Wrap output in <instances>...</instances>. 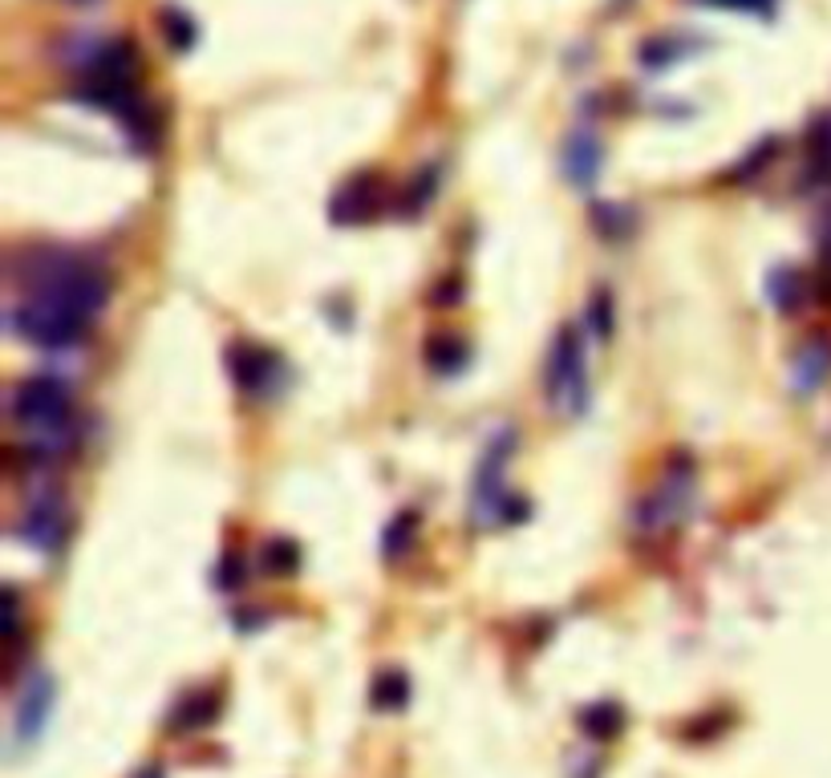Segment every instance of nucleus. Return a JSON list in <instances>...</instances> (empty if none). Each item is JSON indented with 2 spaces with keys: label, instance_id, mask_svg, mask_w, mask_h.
Here are the masks:
<instances>
[{
  "label": "nucleus",
  "instance_id": "obj_1",
  "mask_svg": "<svg viewBox=\"0 0 831 778\" xmlns=\"http://www.w3.org/2000/svg\"><path fill=\"white\" fill-rule=\"evenodd\" d=\"M13 329L41 349H74L110 305V272L82 251H29L21 268Z\"/></svg>",
  "mask_w": 831,
  "mask_h": 778
},
{
  "label": "nucleus",
  "instance_id": "obj_2",
  "mask_svg": "<svg viewBox=\"0 0 831 778\" xmlns=\"http://www.w3.org/2000/svg\"><path fill=\"white\" fill-rule=\"evenodd\" d=\"M544 394L565 418H580L588 410V353L580 329L565 324L548 349L544 361Z\"/></svg>",
  "mask_w": 831,
  "mask_h": 778
},
{
  "label": "nucleus",
  "instance_id": "obj_3",
  "mask_svg": "<svg viewBox=\"0 0 831 778\" xmlns=\"http://www.w3.org/2000/svg\"><path fill=\"white\" fill-rule=\"evenodd\" d=\"M511 442H516V434L504 430V434L491 439L487 450H483L475 486H471V515H475L479 528L511 523V519H520L523 515V503L511 499V495H507V483H504V467H507V458H511Z\"/></svg>",
  "mask_w": 831,
  "mask_h": 778
},
{
  "label": "nucleus",
  "instance_id": "obj_4",
  "mask_svg": "<svg viewBox=\"0 0 831 778\" xmlns=\"http://www.w3.org/2000/svg\"><path fill=\"white\" fill-rule=\"evenodd\" d=\"M16 427L33 430V434H58L61 427L74 422V390L61 378H29L21 382L9 397Z\"/></svg>",
  "mask_w": 831,
  "mask_h": 778
},
{
  "label": "nucleus",
  "instance_id": "obj_5",
  "mask_svg": "<svg viewBox=\"0 0 831 778\" xmlns=\"http://www.w3.org/2000/svg\"><path fill=\"white\" fill-rule=\"evenodd\" d=\"M690 499H694V474H690V462L673 458V467L661 474L657 491L645 499L641 507V528L649 531H669L678 528L690 511Z\"/></svg>",
  "mask_w": 831,
  "mask_h": 778
},
{
  "label": "nucleus",
  "instance_id": "obj_6",
  "mask_svg": "<svg viewBox=\"0 0 831 778\" xmlns=\"http://www.w3.org/2000/svg\"><path fill=\"white\" fill-rule=\"evenodd\" d=\"M227 369H232L239 390L252 397L272 394L276 382L284 378L281 357L272 349H264V345H232V349H227Z\"/></svg>",
  "mask_w": 831,
  "mask_h": 778
},
{
  "label": "nucleus",
  "instance_id": "obj_7",
  "mask_svg": "<svg viewBox=\"0 0 831 778\" xmlns=\"http://www.w3.org/2000/svg\"><path fill=\"white\" fill-rule=\"evenodd\" d=\"M16 531H21V540L29 547H37V552L61 547V540H65V503H61L58 495H33V499L25 503V511H21Z\"/></svg>",
  "mask_w": 831,
  "mask_h": 778
},
{
  "label": "nucleus",
  "instance_id": "obj_8",
  "mask_svg": "<svg viewBox=\"0 0 831 778\" xmlns=\"http://www.w3.org/2000/svg\"><path fill=\"white\" fill-rule=\"evenodd\" d=\"M49 709H53V681L45 674H33L16 697V742H33L41 734Z\"/></svg>",
  "mask_w": 831,
  "mask_h": 778
},
{
  "label": "nucleus",
  "instance_id": "obj_9",
  "mask_svg": "<svg viewBox=\"0 0 831 778\" xmlns=\"http://www.w3.org/2000/svg\"><path fill=\"white\" fill-rule=\"evenodd\" d=\"M377 207H382V178L373 175V171H365V175L349 178L342 192H337V199H333V220L361 223V220H370Z\"/></svg>",
  "mask_w": 831,
  "mask_h": 778
},
{
  "label": "nucleus",
  "instance_id": "obj_10",
  "mask_svg": "<svg viewBox=\"0 0 831 778\" xmlns=\"http://www.w3.org/2000/svg\"><path fill=\"white\" fill-rule=\"evenodd\" d=\"M565 175L572 178V187L588 192L600 175V138L588 126L572 131V138L565 143Z\"/></svg>",
  "mask_w": 831,
  "mask_h": 778
},
{
  "label": "nucleus",
  "instance_id": "obj_11",
  "mask_svg": "<svg viewBox=\"0 0 831 778\" xmlns=\"http://www.w3.org/2000/svg\"><path fill=\"white\" fill-rule=\"evenodd\" d=\"M215 718H220V697L211 690H199L178 705L171 726H175V730H203V726H211Z\"/></svg>",
  "mask_w": 831,
  "mask_h": 778
},
{
  "label": "nucleus",
  "instance_id": "obj_12",
  "mask_svg": "<svg viewBox=\"0 0 831 778\" xmlns=\"http://www.w3.org/2000/svg\"><path fill=\"white\" fill-rule=\"evenodd\" d=\"M426 366L434 373H459L467 366V349H462L459 337H450V333H438V337L426 341Z\"/></svg>",
  "mask_w": 831,
  "mask_h": 778
},
{
  "label": "nucleus",
  "instance_id": "obj_13",
  "mask_svg": "<svg viewBox=\"0 0 831 778\" xmlns=\"http://www.w3.org/2000/svg\"><path fill=\"white\" fill-rule=\"evenodd\" d=\"M621 721H624L621 705H612V702H596L580 714V726H584L593 738H600V742H609V738L621 734Z\"/></svg>",
  "mask_w": 831,
  "mask_h": 778
},
{
  "label": "nucleus",
  "instance_id": "obj_14",
  "mask_svg": "<svg viewBox=\"0 0 831 778\" xmlns=\"http://www.w3.org/2000/svg\"><path fill=\"white\" fill-rule=\"evenodd\" d=\"M406 697H410L406 674H401V669H382L377 681H373V705H377V709H401Z\"/></svg>",
  "mask_w": 831,
  "mask_h": 778
},
{
  "label": "nucleus",
  "instance_id": "obj_15",
  "mask_svg": "<svg viewBox=\"0 0 831 778\" xmlns=\"http://www.w3.org/2000/svg\"><path fill=\"white\" fill-rule=\"evenodd\" d=\"M414 540H418V515L414 511H401L394 523L386 528V559H401L410 547H414Z\"/></svg>",
  "mask_w": 831,
  "mask_h": 778
},
{
  "label": "nucleus",
  "instance_id": "obj_16",
  "mask_svg": "<svg viewBox=\"0 0 831 778\" xmlns=\"http://www.w3.org/2000/svg\"><path fill=\"white\" fill-rule=\"evenodd\" d=\"M297 544H288V540H272V544H264V556H260V568H264L268 576H293L297 572Z\"/></svg>",
  "mask_w": 831,
  "mask_h": 778
},
{
  "label": "nucleus",
  "instance_id": "obj_17",
  "mask_svg": "<svg viewBox=\"0 0 831 778\" xmlns=\"http://www.w3.org/2000/svg\"><path fill=\"white\" fill-rule=\"evenodd\" d=\"M159 29L166 33V41L175 45V49H191L195 45V21L183 9H175V4H166L163 13H159Z\"/></svg>",
  "mask_w": 831,
  "mask_h": 778
},
{
  "label": "nucleus",
  "instance_id": "obj_18",
  "mask_svg": "<svg viewBox=\"0 0 831 778\" xmlns=\"http://www.w3.org/2000/svg\"><path fill=\"white\" fill-rule=\"evenodd\" d=\"M771 300H774V309H783V312H791L803 300V280L795 268H779L771 276Z\"/></svg>",
  "mask_w": 831,
  "mask_h": 778
},
{
  "label": "nucleus",
  "instance_id": "obj_19",
  "mask_svg": "<svg viewBox=\"0 0 831 778\" xmlns=\"http://www.w3.org/2000/svg\"><path fill=\"white\" fill-rule=\"evenodd\" d=\"M807 143H811V155H816L819 166H828V171H831V114L819 118L816 131L807 134Z\"/></svg>",
  "mask_w": 831,
  "mask_h": 778
},
{
  "label": "nucleus",
  "instance_id": "obj_20",
  "mask_svg": "<svg viewBox=\"0 0 831 778\" xmlns=\"http://www.w3.org/2000/svg\"><path fill=\"white\" fill-rule=\"evenodd\" d=\"M698 4H710V9H730V13H758V16L774 13V0H698Z\"/></svg>",
  "mask_w": 831,
  "mask_h": 778
},
{
  "label": "nucleus",
  "instance_id": "obj_21",
  "mask_svg": "<svg viewBox=\"0 0 831 778\" xmlns=\"http://www.w3.org/2000/svg\"><path fill=\"white\" fill-rule=\"evenodd\" d=\"M431 195H434V171H426V175H418L414 183H410V192H406V211H418V207H426L431 203Z\"/></svg>",
  "mask_w": 831,
  "mask_h": 778
},
{
  "label": "nucleus",
  "instance_id": "obj_22",
  "mask_svg": "<svg viewBox=\"0 0 831 778\" xmlns=\"http://www.w3.org/2000/svg\"><path fill=\"white\" fill-rule=\"evenodd\" d=\"M588 324H593V329H596V337H600V341H605V337H609V333H612V321H609V296H605V293H600V296H596V300H593V309H588Z\"/></svg>",
  "mask_w": 831,
  "mask_h": 778
},
{
  "label": "nucleus",
  "instance_id": "obj_23",
  "mask_svg": "<svg viewBox=\"0 0 831 778\" xmlns=\"http://www.w3.org/2000/svg\"><path fill=\"white\" fill-rule=\"evenodd\" d=\"M220 588H239L244 584V576H239V556H227L220 564V580H215Z\"/></svg>",
  "mask_w": 831,
  "mask_h": 778
}]
</instances>
